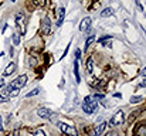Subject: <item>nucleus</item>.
I'll return each instance as SVG.
<instances>
[{"label": "nucleus", "mask_w": 146, "mask_h": 136, "mask_svg": "<svg viewBox=\"0 0 146 136\" xmlns=\"http://www.w3.org/2000/svg\"><path fill=\"white\" fill-rule=\"evenodd\" d=\"M98 108V102L92 98V96H87L82 102V111L87 113V115H91L95 109Z\"/></svg>", "instance_id": "nucleus-1"}, {"label": "nucleus", "mask_w": 146, "mask_h": 136, "mask_svg": "<svg viewBox=\"0 0 146 136\" xmlns=\"http://www.w3.org/2000/svg\"><path fill=\"white\" fill-rule=\"evenodd\" d=\"M57 126L67 136H78V131L72 125H68V123H64V122H57Z\"/></svg>", "instance_id": "nucleus-2"}, {"label": "nucleus", "mask_w": 146, "mask_h": 136, "mask_svg": "<svg viewBox=\"0 0 146 136\" xmlns=\"http://www.w3.org/2000/svg\"><path fill=\"white\" fill-rule=\"evenodd\" d=\"M16 27L19 29V33L20 34H26L27 26H26V16L23 13H19L16 16Z\"/></svg>", "instance_id": "nucleus-3"}, {"label": "nucleus", "mask_w": 146, "mask_h": 136, "mask_svg": "<svg viewBox=\"0 0 146 136\" xmlns=\"http://www.w3.org/2000/svg\"><path fill=\"white\" fill-rule=\"evenodd\" d=\"M123 122H125V113H123V111H118V112L111 118L109 125H111V126H118V125H122Z\"/></svg>", "instance_id": "nucleus-4"}, {"label": "nucleus", "mask_w": 146, "mask_h": 136, "mask_svg": "<svg viewBox=\"0 0 146 136\" xmlns=\"http://www.w3.org/2000/svg\"><path fill=\"white\" fill-rule=\"evenodd\" d=\"M26 84H27V75H20V77H17L14 81L10 82V87H11L13 90H20V88H23Z\"/></svg>", "instance_id": "nucleus-5"}, {"label": "nucleus", "mask_w": 146, "mask_h": 136, "mask_svg": "<svg viewBox=\"0 0 146 136\" xmlns=\"http://www.w3.org/2000/svg\"><path fill=\"white\" fill-rule=\"evenodd\" d=\"M52 113H54V112H52L51 109H48V108H46V106H41V108L37 109V115H38L40 118H43V119H50Z\"/></svg>", "instance_id": "nucleus-6"}, {"label": "nucleus", "mask_w": 146, "mask_h": 136, "mask_svg": "<svg viewBox=\"0 0 146 136\" xmlns=\"http://www.w3.org/2000/svg\"><path fill=\"white\" fill-rule=\"evenodd\" d=\"M41 31H43V34H50L51 33V20H50V17H44L41 20Z\"/></svg>", "instance_id": "nucleus-7"}, {"label": "nucleus", "mask_w": 146, "mask_h": 136, "mask_svg": "<svg viewBox=\"0 0 146 136\" xmlns=\"http://www.w3.org/2000/svg\"><path fill=\"white\" fill-rule=\"evenodd\" d=\"M135 136H146V122H142V123H139L136 126Z\"/></svg>", "instance_id": "nucleus-8"}, {"label": "nucleus", "mask_w": 146, "mask_h": 136, "mask_svg": "<svg viewBox=\"0 0 146 136\" xmlns=\"http://www.w3.org/2000/svg\"><path fill=\"white\" fill-rule=\"evenodd\" d=\"M64 17H65V9H64V7H60V9L57 10V26H61V24H62Z\"/></svg>", "instance_id": "nucleus-9"}, {"label": "nucleus", "mask_w": 146, "mask_h": 136, "mask_svg": "<svg viewBox=\"0 0 146 136\" xmlns=\"http://www.w3.org/2000/svg\"><path fill=\"white\" fill-rule=\"evenodd\" d=\"M90 26H91V17H85V19H82V21L80 24V30L81 31H87L90 29Z\"/></svg>", "instance_id": "nucleus-10"}, {"label": "nucleus", "mask_w": 146, "mask_h": 136, "mask_svg": "<svg viewBox=\"0 0 146 136\" xmlns=\"http://www.w3.org/2000/svg\"><path fill=\"white\" fill-rule=\"evenodd\" d=\"M105 126H106L105 122H101L99 125H97L95 129H94V132H92V136H101V133H102L104 129H105Z\"/></svg>", "instance_id": "nucleus-11"}, {"label": "nucleus", "mask_w": 146, "mask_h": 136, "mask_svg": "<svg viewBox=\"0 0 146 136\" xmlns=\"http://www.w3.org/2000/svg\"><path fill=\"white\" fill-rule=\"evenodd\" d=\"M14 71H16V64H14V62H10V64L7 65V68L4 70L3 75H4V77H9V75H11Z\"/></svg>", "instance_id": "nucleus-12"}, {"label": "nucleus", "mask_w": 146, "mask_h": 136, "mask_svg": "<svg viewBox=\"0 0 146 136\" xmlns=\"http://www.w3.org/2000/svg\"><path fill=\"white\" fill-rule=\"evenodd\" d=\"M112 14H113V9L112 7H106V9H104L101 11V17H109Z\"/></svg>", "instance_id": "nucleus-13"}, {"label": "nucleus", "mask_w": 146, "mask_h": 136, "mask_svg": "<svg viewBox=\"0 0 146 136\" xmlns=\"http://www.w3.org/2000/svg\"><path fill=\"white\" fill-rule=\"evenodd\" d=\"M74 74H75V80H77V82H80L81 78H80V71H78V60L74 61Z\"/></svg>", "instance_id": "nucleus-14"}, {"label": "nucleus", "mask_w": 146, "mask_h": 136, "mask_svg": "<svg viewBox=\"0 0 146 136\" xmlns=\"http://www.w3.org/2000/svg\"><path fill=\"white\" fill-rule=\"evenodd\" d=\"M92 70H94V58L91 57V58H88V61H87V71H88V72H92Z\"/></svg>", "instance_id": "nucleus-15"}, {"label": "nucleus", "mask_w": 146, "mask_h": 136, "mask_svg": "<svg viewBox=\"0 0 146 136\" xmlns=\"http://www.w3.org/2000/svg\"><path fill=\"white\" fill-rule=\"evenodd\" d=\"M46 3H47V0H33V4L37 7H44Z\"/></svg>", "instance_id": "nucleus-16"}, {"label": "nucleus", "mask_w": 146, "mask_h": 136, "mask_svg": "<svg viewBox=\"0 0 146 136\" xmlns=\"http://www.w3.org/2000/svg\"><path fill=\"white\" fill-rule=\"evenodd\" d=\"M94 41H95V36H91V37H88V38H87V41H85V50H87L90 45L92 44Z\"/></svg>", "instance_id": "nucleus-17"}, {"label": "nucleus", "mask_w": 146, "mask_h": 136, "mask_svg": "<svg viewBox=\"0 0 146 136\" xmlns=\"http://www.w3.org/2000/svg\"><path fill=\"white\" fill-rule=\"evenodd\" d=\"M142 101H143L142 96H131V103H139Z\"/></svg>", "instance_id": "nucleus-18"}, {"label": "nucleus", "mask_w": 146, "mask_h": 136, "mask_svg": "<svg viewBox=\"0 0 146 136\" xmlns=\"http://www.w3.org/2000/svg\"><path fill=\"white\" fill-rule=\"evenodd\" d=\"M38 92H40V88H34V90L31 91V92H29L26 96H27V98H30V96H34V95H37Z\"/></svg>", "instance_id": "nucleus-19"}, {"label": "nucleus", "mask_w": 146, "mask_h": 136, "mask_svg": "<svg viewBox=\"0 0 146 136\" xmlns=\"http://www.w3.org/2000/svg\"><path fill=\"white\" fill-rule=\"evenodd\" d=\"M13 43H14V45L20 44V36L19 34H13Z\"/></svg>", "instance_id": "nucleus-20"}, {"label": "nucleus", "mask_w": 146, "mask_h": 136, "mask_svg": "<svg viewBox=\"0 0 146 136\" xmlns=\"http://www.w3.org/2000/svg\"><path fill=\"white\" fill-rule=\"evenodd\" d=\"M80 58H81V51L77 48V50H75V60H78V61H80Z\"/></svg>", "instance_id": "nucleus-21"}, {"label": "nucleus", "mask_w": 146, "mask_h": 136, "mask_svg": "<svg viewBox=\"0 0 146 136\" xmlns=\"http://www.w3.org/2000/svg\"><path fill=\"white\" fill-rule=\"evenodd\" d=\"M111 43H112V41H111V38H108V41H106V40H104V41H102V45H104V47H109Z\"/></svg>", "instance_id": "nucleus-22"}, {"label": "nucleus", "mask_w": 146, "mask_h": 136, "mask_svg": "<svg viewBox=\"0 0 146 136\" xmlns=\"http://www.w3.org/2000/svg\"><path fill=\"white\" fill-rule=\"evenodd\" d=\"M9 101V96H4V95H0V103L1 102H7Z\"/></svg>", "instance_id": "nucleus-23"}, {"label": "nucleus", "mask_w": 146, "mask_h": 136, "mask_svg": "<svg viewBox=\"0 0 146 136\" xmlns=\"http://www.w3.org/2000/svg\"><path fill=\"white\" fill-rule=\"evenodd\" d=\"M34 136H46V133H44V132H43L41 129H38V131H37V132L34 133Z\"/></svg>", "instance_id": "nucleus-24"}, {"label": "nucleus", "mask_w": 146, "mask_h": 136, "mask_svg": "<svg viewBox=\"0 0 146 136\" xmlns=\"http://www.w3.org/2000/svg\"><path fill=\"white\" fill-rule=\"evenodd\" d=\"M3 87H4V80H3V78H0V90H1Z\"/></svg>", "instance_id": "nucleus-25"}, {"label": "nucleus", "mask_w": 146, "mask_h": 136, "mask_svg": "<svg viewBox=\"0 0 146 136\" xmlns=\"http://www.w3.org/2000/svg\"><path fill=\"white\" fill-rule=\"evenodd\" d=\"M68 50H70V44L67 45V48H65V51H64V54H62V57H65V55H67V52H68Z\"/></svg>", "instance_id": "nucleus-26"}, {"label": "nucleus", "mask_w": 146, "mask_h": 136, "mask_svg": "<svg viewBox=\"0 0 146 136\" xmlns=\"http://www.w3.org/2000/svg\"><path fill=\"white\" fill-rule=\"evenodd\" d=\"M105 136H116V133H115V132H108Z\"/></svg>", "instance_id": "nucleus-27"}, {"label": "nucleus", "mask_w": 146, "mask_h": 136, "mask_svg": "<svg viewBox=\"0 0 146 136\" xmlns=\"http://www.w3.org/2000/svg\"><path fill=\"white\" fill-rule=\"evenodd\" d=\"M141 87H143V88H146V80H143V81L141 82Z\"/></svg>", "instance_id": "nucleus-28"}, {"label": "nucleus", "mask_w": 146, "mask_h": 136, "mask_svg": "<svg viewBox=\"0 0 146 136\" xmlns=\"http://www.w3.org/2000/svg\"><path fill=\"white\" fill-rule=\"evenodd\" d=\"M142 75H143V77H146V68H143V70H142Z\"/></svg>", "instance_id": "nucleus-29"}, {"label": "nucleus", "mask_w": 146, "mask_h": 136, "mask_svg": "<svg viewBox=\"0 0 146 136\" xmlns=\"http://www.w3.org/2000/svg\"><path fill=\"white\" fill-rule=\"evenodd\" d=\"M0 131H3V125H1V116H0Z\"/></svg>", "instance_id": "nucleus-30"}, {"label": "nucleus", "mask_w": 146, "mask_h": 136, "mask_svg": "<svg viewBox=\"0 0 146 136\" xmlns=\"http://www.w3.org/2000/svg\"><path fill=\"white\" fill-rule=\"evenodd\" d=\"M11 1H16V0H11Z\"/></svg>", "instance_id": "nucleus-31"}]
</instances>
